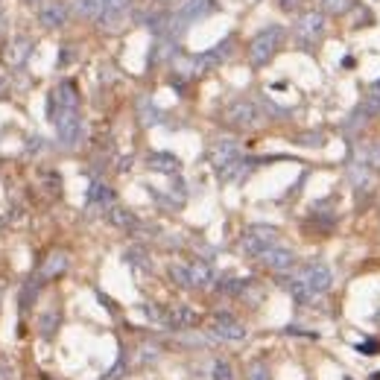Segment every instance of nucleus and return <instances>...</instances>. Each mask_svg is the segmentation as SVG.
<instances>
[{
	"label": "nucleus",
	"instance_id": "obj_14",
	"mask_svg": "<svg viewBox=\"0 0 380 380\" xmlns=\"http://www.w3.org/2000/svg\"><path fill=\"white\" fill-rule=\"evenodd\" d=\"M129 9V0H105V9H103V18L108 21L112 27H117V21H123Z\"/></svg>",
	"mask_w": 380,
	"mask_h": 380
},
{
	"label": "nucleus",
	"instance_id": "obj_12",
	"mask_svg": "<svg viewBox=\"0 0 380 380\" xmlns=\"http://www.w3.org/2000/svg\"><path fill=\"white\" fill-rule=\"evenodd\" d=\"M260 260H264L269 269H275V273H284V269H290L292 264H296V255H292L290 249L273 246V249H266V252L260 255Z\"/></svg>",
	"mask_w": 380,
	"mask_h": 380
},
{
	"label": "nucleus",
	"instance_id": "obj_1",
	"mask_svg": "<svg viewBox=\"0 0 380 380\" xmlns=\"http://www.w3.org/2000/svg\"><path fill=\"white\" fill-rule=\"evenodd\" d=\"M328 287H331V269L325 264H319V260H310V264L299 266L296 273H292L290 284H287V290L292 292V299L301 301V304L319 299Z\"/></svg>",
	"mask_w": 380,
	"mask_h": 380
},
{
	"label": "nucleus",
	"instance_id": "obj_15",
	"mask_svg": "<svg viewBox=\"0 0 380 380\" xmlns=\"http://www.w3.org/2000/svg\"><path fill=\"white\" fill-rule=\"evenodd\" d=\"M149 167L152 170H158V173H179V161L173 158V155H167V152H155V155H149Z\"/></svg>",
	"mask_w": 380,
	"mask_h": 380
},
{
	"label": "nucleus",
	"instance_id": "obj_17",
	"mask_svg": "<svg viewBox=\"0 0 380 380\" xmlns=\"http://www.w3.org/2000/svg\"><path fill=\"white\" fill-rule=\"evenodd\" d=\"M105 0H76V12L82 18H103Z\"/></svg>",
	"mask_w": 380,
	"mask_h": 380
},
{
	"label": "nucleus",
	"instance_id": "obj_16",
	"mask_svg": "<svg viewBox=\"0 0 380 380\" xmlns=\"http://www.w3.org/2000/svg\"><path fill=\"white\" fill-rule=\"evenodd\" d=\"M164 322H167V325H173V328H184V325L197 322V313L188 310V307H176V310L164 313Z\"/></svg>",
	"mask_w": 380,
	"mask_h": 380
},
{
	"label": "nucleus",
	"instance_id": "obj_24",
	"mask_svg": "<svg viewBox=\"0 0 380 380\" xmlns=\"http://www.w3.org/2000/svg\"><path fill=\"white\" fill-rule=\"evenodd\" d=\"M249 380H269V372L264 363H255L252 368H249Z\"/></svg>",
	"mask_w": 380,
	"mask_h": 380
},
{
	"label": "nucleus",
	"instance_id": "obj_13",
	"mask_svg": "<svg viewBox=\"0 0 380 380\" xmlns=\"http://www.w3.org/2000/svg\"><path fill=\"white\" fill-rule=\"evenodd\" d=\"M349 179H351V184L357 190H368L375 184V179H372V173L366 170V164H351L349 167Z\"/></svg>",
	"mask_w": 380,
	"mask_h": 380
},
{
	"label": "nucleus",
	"instance_id": "obj_23",
	"mask_svg": "<svg viewBox=\"0 0 380 380\" xmlns=\"http://www.w3.org/2000/svg\"><path fill=\"white\" fill-rule=\"evenodd\" d=\"M112 220H114L117 225H135V216L126 214L123 208H112Z\"/></svg>",
	"mask_w": 380,
	"mask_h": 380
},
{
	"label": "nucleus",
	"instance_id": "obj_26",
	"mask_svg": "<svg viewBox=\"0 0 380 380\" xmlns=\"http://www.w3.org/2000/svg\"><path fill=\"white\" fill-rule=\"evenodd\" d=\"M375 349H377V342H363V345H360V351H363V354H377Z\"/></svg>",
	"mask_w": 380,
	"mask_h": 380
},
{
	"label": "nucleus",
	"instance_id": "obj_25",
	"mask_svg": "<svg viewBox=\"0 0 380 380\" xmlns=\"http://www.w3.org/2000/svg\"><path fill=\"white\" fill-rule=\"evenodd\" d=\"M296 6H301V0H281V9H284V12H292Z\"/></svg>",
	"mask_w": 380,
	"mask_h": 380
},
{
	"label": "nucleus",
	"instance_id": "obj_9",
	"mask_svg": "<svg viewBox=\"0 0 380 380\" xmlns=\"http://www.w3.org/2000/svg\"><path fill=\"white\" fill-rule=\"evenodd\" d=\"M325 32V15H319V12H304L301 18H299V24H296V36L301 38V41H319V36Z\"/></svg>",
	"mask_w": 380,
	"mask_h": 380
},
{
	"label": "nucleus",
	"instance_id": "obj_10",
	"mask_svg": "<svg viewBox=\"0 0 380 380\" xmlns=\"http://www.w3.org/2000/svg\"><path fill=\"white\" fill-rule=\"evenodd\" d=\"M38 21H41V24H45L47 29L62 27L64 21H68V6H64L62 0H45V3L38 6Z\"/></svg>",
	"mask_w": 380,
	"mask_h": 380
},
{
	"label": "nucleus",
	"instance_id": "obj_18",
	"mask_svg": "<svg viewBox=\"0 0 380 380\" xmlns=\"http://www.w3.org/2000/svg\"><path fill=\"white\" fill-rule=\"evenodd\" d=\"M64 266H68V257H64V255H50V257H47V264L41 266V275H38V278H41V281H47V278H53V275H59Z\"/></svg>",
	"mask_w": 380,
	"mask_h": 380
},
{
	"label": "nucleus",
	"instance_id": "obj_11",
	"mask_svg": "<svg viewBox=\"0 0 380 380\" xmlns=\"http://www.w3.org/2000/svg\"><path fill=\"white\" fill-rule=\"evenodd\" d=\"M214 333L220 336V340H234L237 342V340H243V336H246V328L237 319L228 316V313H220V316L214 319Z\"/></svg>",
	"mask_w": 380,
	"mask_h": 380
},
{
	"label": "nucleus",
	"instance_id": "obj_3",
	"mask_svg": "<svg viewBox=\"0 0 380 380\" xmlns=\"http://www.w3.org/2000/svg\"><path fill=\"white\" fill-rule=\"evenodd\" d=\"M50 121L56 126L59 140L64 147H76L82 138V117H79V105H50Z\"/></svg>",
	"mask_w": 380,
	"mask_h": 380
},
{
	"label": "nucleus",
	"instance_id": "obj_21",
	"mask_svg": "<svg viewBox=\"0 0 380 380\" xmlns=\"http://www.w3.org/2000/svg\"><path fill=\"white\" fill-rule=\"evenodd\" d=\"M360 155L368 161V164L380 167V140H377V144H372V147H360Z\"/></svg>",
	"mask_w": 380,
	"mask_h": 380
},
{
	"label": "nucleus",
	"instance_id": "obj_20",
	"mask_svg": "<svg viewBox=\"0 0 380 380\" xmlns=\"http://www.w3.org/2000/svg\"><path fill=\"white\" fill-rule=\"evenodd\" d=\"M322 6H325V12H331V15H342L351 9V0H325Z\"/></svg>",
	"mask_w": 380,
	"mask_h": 380
},
{
	"label": "nucleus",
	"instance_id": "obj_8",
	"mask_svg": "<svg viewBox=\"0 0 380 380\" xmlns=\"http://www.w3.org/2000/svg\"><path fill=\"white\" fill-rule=\"evenodd\" d=\"M211 9H214V0H184L176 18H173V24H176V29H184V27H190V21L208 15Z\"/></svg>",
	"mask_w": 380,
	"mask_h": 380
},
{
	"label": "nucleus",
	"instance_id": "obj_6",
	"mask_svg": "<svg viewBox=\"0 0 380 380\" xmlns=\"http://www.w3.org/2000/svg\"><path fill=\"white\" fill-rule=\"evenodd\" d=\"M273 246H278V231L269 228V225H252L240 240V249L252 257H260L266 249H273Z\"/></svg>",
	"mask_w": 380,
	"mask_h": 380
},
{
	"label": "nucleus",
	"instance_id": "obj_7",
	"mask_svg": "<svg viewBox=\"0 0 380 380\" xmlns=\"http://www.w3.org/2000/svg\"><path fill=\"white\" fill-rule=\"evenodd\" d=\"M257 105L255 103H249V100H234L231 105L225 108V121L231 123V126H240V129H249V126H255L257 123Z\"/></svg>",
	"mask_w": 380,
	"mask_h": 380
},
{
	"label": "nucleus",
	"instance_id": "obj_22",
	"mask_svg": "<svg viewBox=\"0 0 380 380\" xmlns=\"http://www.w3.org/2000/svg\"><path fill=\"white\" fill-rule=\"evenodd\" d=\"M214 380H234V375H231V366L228 363H214Z\"/></svg>",
	"mask_w": 380,
	"mask_h": 380
},
{
	"label": "nucleus",
	"instance_id": "obj_5",
	"mask_svg": "<svg viewBox=\"0 0 380 380\" xmlns=\"http://www.w3.org/2000/svg\"><path fill=\"white\" fill-rule=\"evenodd\" d=\"M170 278L181 287L205 290L214 281V269L208 264H202V260H197V264H188V266H170Z\"/></svg>",
	"mask_w": 380,
	"mask_h": 380
},
{
	"label": "nucleus",
	"instance_id": "obj_19",
	"mask_svg": "<svg viewBox=\"0 0 380 380\" xmlns=\"http://www.w3.org/2000/svg\"><path fill=\"white\" fill-rule=\"evenodd\" d=\"M108 202H112V190H108L105 184H94L91 188V205H105L108 208Z\"/></svg>",
	"mask_w": 380,
	"mask_h": 380
},
{
	"label": "nucleus",
	"instance_id": "obj_4",
	"mask_svg": "<svg viewBox=\"0 0 380 380\" xmlns=\"http://www.w3.org/2000/svg\"><path fill=\"white\" fill-rule=\"evenodd\" d=\"M211 161H214V167H216V173H220L223 179H231L234 170L243 164V152H240V147H237V140L223 138V140H216V144H214Z\"/></svg>",
	"mask_w": 380,
	"mask_h": 380
},
{
	"label": "nucleus",
	"instance_id": "obj_2",
	"mask_svg": "<svg viewBox=\"0 0 380 380\" xmlns=\"http://www.w3.org/2000/svg\"><path fill=\"white\" fill-rule=\"evenodd\" d=\"M284 27H278V24H269L257 32V36L249 41V59H252L255 68H264V64L269 62L278 53V47L284 45Z\"/></svg>",
	"mask_w": 380,
	"mask_h": 380
}]
</instances>
